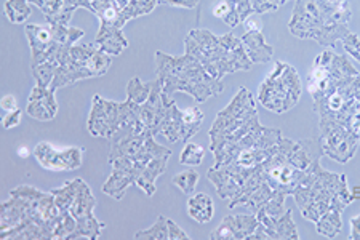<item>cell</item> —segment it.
I'll return each mask as SVG.
<instances>
[{
	"instance_id": "obj_2",
	"label": "cell",
	"mask_w": 360,
	"mask_h": 240,
	"mask_svg": "<svg viewBox=\"0 0 360 240\" xmlns=\"http://www.w3.org/2000/svg\"><path fill=\"white\" fill-rule=\"evenodd\" d=\"M155 79L165 95L172 96L175 91H184L193 96L195 103L207 101L224 90L223 82L213 79L189 53L172 56L164 51H155Z\"/></svg>"
},
{
	"instance_id": "obj_35",
	"label": "cell",
	"mask_w": 360,
	"mask_h": 240,
	"mask_svg": "<svg viewBox=\"0 0 360 240\" xmlns=\"http://www.w3.org/2000/svg\"><path fill=\"white\" fill-rule=\"evenodd\" d=\"M0 106H2L5 113H11V110L18 109V101H16V98L13 95H5L2 98V101H0Z\"/></svg>"
},
{
	"instance_id": "obj_6",
	"label": "cell",
	"mask_w": 360,
	"mask_h": 240,
	"mask_svg": "<svg viewBox=\"0 0 360 240\" xmlns=\"http://www.w3.org/2000/svg\"><path fill=\"white\" fill-rule=\"evenodd\" d=\"M303 84L300 74L288 63L277 61L274 71L263 80L258 90V101L276 114L288 113L298 104Z\"/></svg>"
},
{
	"instance_id": "obj_41",
	"label": "cell",
	"mask_w": 360,
	"mask_h": 240,
	"mask_svg": "<svg viewBox=\"0 0 360 240\" xmlns=\"http://www.w3.org/2000/svg\"><path fill=\"white\" fill-rule=\"evenodd\" d=\"M20 156H21V157H27V156H29V151L25 149V148H21V149H20Z\"/></svg>"
},
{
	"instance_id": "obj_39",
	"label": "cell",
	"mask_w": 360,
	"mask_h": 240,
	"mask_svg": "<svg viewBox=\"0 0 360 240\" xmlns=\"http://www.w3.org/2000/svg\"><path fill=\"white\" fill-rule=\"evenodd\" d=\"M228 13H229V5H228V2H226V0H224V2H221V4H218L217 7L213 8V15L217 16V18H219V20H223Z\"/></svg>"
},
{
	"instance_id": "obj_3",
	"label": "cell",
	"mask_w": 360,
	"mask_h": 240,
	"mask_svg": "<svg viewBox=\"0 0 360 240\" xmlns=\"http://www.w3.org/2000/svg\"><path fill=\"white\" fill-rule=\"evenodd\" d=\"M184 53L194 56L218 80L226 74L248 71L253 66L240 39L232 34L218 37L208 29H194L188 34L184 39Z\"/></svg>"
},
{
	"instance_id": "obj_22",
	"label": "cell",
	"mask_w": 360,
	"mask_h": 240,
	"mask_svg": "<svg viewBox=\"0 0 360 240\" xmlns=\"http://www.w3.org/2000/svg\"><path fill=\"white\" fill-rule=\"evenodd\" d=\"M293 212L292 208H287V212L283 213V216L278 220L272 231L269 232L271 239H285V240H298L300 234H298V227H296L295 221H293Z\"/></svg>"
},
{
	"instance_id": "obj_32",
	"label": "cell",
	"mask_w": 360,
	"mask_h": 240,
	"mask_svg": "<svg viewBox=\"0 0 360 240\" xmlns=\"http://www.w3.org/2000/svg\"><path fill=\"white\" fill-rule=\"evenodd\" d=\"M22 113L20 109L16 110H11V113H7V115H4L2 119V127L5 130H10V128H15L21 124V115Z\"/></svg>"
},
{
	"instance_id": "obj_28",
	"label": "cell",
	"mask_w": 360,
	"mask_h": 240,
	"mask_svg": "<svg viewBox=\"0 0 360 240\" xmlns=\"http://www.w3.org/2000/svg\"><path fill=\"white\" fill-rule=\"evenodd\" d=\"M199 173L195 170H186L173 177V184L186 196H193L197 184H199Z\"/></svg>"
},
{
	"instance_id": "obj_4",
	"label": "cell",
	"mask_w": 360,
	"mask_h": 240,
	"mask_svg": "<svg viewBox=\"0 0 360 240\" xmlns=\"http://www.w3.org/2000/svg\"><path fill=\"white\" fill-rule=\"evenodd\" d=\"M293 197L304 220L312 222H317L330 210L342 213V210L354 201L346 175L327 172L321 167V162L311 167L309 175Z\"/></svg>"
},
{
	"instance_id": "obj_14",
	"label": "cell",
	"mask_w": 360,
	"mask_h": 240,
	"mask_svg": "<svg viewBox=\"0 0 360 240\" xmlns=\"http://www.w3.org/2000/svg\"><path fill=\"white\" fill-rule=\"evenodd\" d=\"M26 113L32 119L40 122L53 120L58 114V103L55 98V90L44 89L36 85L27 98Z\"/></svg>"
},
{
	"instance_id": "obj_18",
	"label": "cell",
	"mask_w": 360,
	"mask_h": 240,
	"mask_svg": "<svg viewBox=\"0 0 360 240\" xmlns=\"http://www.w3.org/2000/svg\"><path fill=\"white\" fill-rule=\"evenodd\" d=\"M188 215L199 225H207L210 222L214 215V205L213 198L205 194V192H199L194 194L188 201Z\"/></svg>"
},
{
	"instance_id": "obj_42",
	"label": "cell",
	"mask_w": 360,
	"mask_h": 240,
	"mask_svg": "<svg viewBox=\"0 0 360 240\" xmlns=\"http://www.w3.org/2000/svg\"><path fill=\"white\" fill-rule=\"evenodd\" d=\"M327 2H330V4H335V5H340V4H345L346 0H327Z\"/></svg>"
},
{
	"instance_id": "obj_24",
	"label": "cell",
	"mask_w": 360,
	"mask_h": 240,
	"mask_svg": "<svg viewBox=\"0 0 360 240\" xmlns=\"http://www.w3.org/2000/svg\"><path fill=\"white\" fill-rule=\"evenodd\" d=\"M79 186H80V178H75L72 181H69V183H66L65 186L51 191V194L55 197V203L60 212H68V210L71 208L74 198L77 196Z\"/></svg>"
},
{
	"instance_id": "obj_12",
	"label": "cell",
	"mask_w": 360,
	"mask_h": 240,
	"mask_svg": "<svg viewBox=\"0 0 360 240\" xmlns=\"http://www.w3.org/2000/svg\"><path fill=\"white\" fill-rule=\"evenodd\" d=\"M25 31L32 53L31 66H37V64L49 61L50 58L56 53V50L60 49V45H63L58 42V40H55L53 31H51L50 25H26Z\"/></svg>"
},
{
	"instance_id": "obj_16",
	"label": "cell",
	"mask_w": 360,
	"mask_h": 240,
	"mask_svg": "<svg viewBox=\"0 0 360 240\" xmlns=\"http://www.w3.org/2000/svg\"><path fill=\"white\" fill-rule=\"evenodd\" d=\"M243 46L250 60L253 64H266L271 61L274 55V49L266 42V39L261 31H250L240 37Z\"/></svg>"
},
{
	"instance_id": "obj_21",
	"label": "cell",
	"mask_w": 360,
	"mask_h": 240,
	"mask_svg": "<svg viewBox=\"0 0 360 240\" xmlns=\"http://www.w3.org/2000/svg\"><path fill=\"white\" fill-rule=\"evenodd\" d=\"M203 122V113L199 106H189L183 109V133L181 141L188 143L194 134L200 130Z\"/></svg>"
},
{
	"instance_id": "obj_31",
	"label": "cell",
	"mask_w": 360,
	"mask_h": 240,
	"mask_svg": "<svg viewBox=\"0 0 360 240\" xmlns=\"http://www.w3.org/2000/svg\"><path fill=\"white\" fill-rule=\"evenodd\" d=\"M342 46H345V51L347 55H351L354 60L360 63V37L357 34H347V36L342 39Z\"/></svg>"
},
{
	"instance_id": "obj_20",
	"label": "cell",
	"mask_w": 360,
	"mask_h": 240,
	"mask_svg": "<svg viewBox=\"0 0 360 240\" xmlns=\"http://www.w3.org/2000/svg\"><path fill=\"white\" fill-rule=\"evenodd\" d=\"M341 229L342 220L341 212H338V210H330V212L322 215L316 222V231L327 239H335L341 232Z\"/></svg>"
},
{
	"instance_id": "obj_1",
	"label": "cell",
	"mask_w": 360,
	"mask_h": 240,
	"mask_svg": "<svg viewBox=\"0 0 360 240\" xmlns=\"http://www.w3.org/2000/svg\"><path fill=\"white\" fill-rule=\"evenodd\" d=\"M352 11L346 2L335 5L327 0H296L288 29L292 36L316 40L322 46H333L349 34Z\"/></svg>"
},
{
	"instance_id": "obj_34",
	"label": "cell",
	"mask_w": 360,
	"mask_h": 240,
	"mask_svg": "<svg viewBox=\"0 0 360 240\" xmlns=\"http://www.w3.org/2000/svg\"><path fill=\"white\" fill-rule=\"evenodd\" d=\"M90 4H91V13L100 16L106 8L117 5V0H90Z\"/></svg>"
},
{
	"instance_id": "obj_27",
	"label": "cell",
	"mask_w": 360,
	"mask_h": 240,
	"mask_svg": "<svg viewBox=\"0 0 360 240\" xmlns=\"http://www.w3.org/2000/svg\"><path fill=\"white\" fill-rule=\"evenodd\" d=\"M77 229V221H75L71 212H60L58 218L55 221V240L69 239V236Z\"/></svg>"
},
{
	"instance_id": "obj_5",
	"label": "cell",
	"mask_w": 360,
	"mask_h": 240,
	"mask_svg": "<svg viewBox=\"0 0 360 240\" xmlns=\"http://www.w3.org/2000/svg\"><path fill=\"white\" fill-rule=\"evenodd\" d=\"M259 124L257 103L252 91L245 87H240L237 95L221 113H218L213 125L208 132L210 137V151L219 152L228 146L234 144L245 137L248 132L257 128Z\"/></svg>"
},
{
	"instance_id": "obj_17",
	"label": "cell",
	"mask_w": 360,
	"mask_h": 240,
	"mask_svg": "<svg viewBox=\"0 0 360 240\" xmlns=\"http://www.w3.org/2000/svg\"><path fill=\"white\" fill-rule=\"evenodd\" d=\"M183 133V110L178 109L176 103L172 101L170 106L167 108V113L162 120L159 134H164L168 139V143H178L181 141Z\"/></svg>"
},
{
	"instance_id": "obj_7",
	"label": "cell",
	"mask_w": 360,
	"mask_h": 240,
	"mask_svg": "<svg viewBox=\"0 0 360 240\" xmlns=\"http://www.w3.org/2000/svg\"><path fill=\"white\" fill-rule=\"evenodd\" d=\"M139 120V104L127 99L124 103H115L104 99L100 95L93 96L86 128L91 137L111 139L120 128L136 124Z\"/></svg>"
},
{
	"instance_id": "obj_36",
	"label": "cell",
	"mask_w": 360,
	"mask_h": 240,
	"mask_svg": "<svg viewBox=\"0 0 360 240\" xmlns=\"http://www.w3.org/2000/svg\"><path fill=\"white\" fill-rule=\"evenodd\" d=\"M199 4V0H167L165 5H172V7H181V8H194Z\"/></svg>"
},
{
	"instance_id": "obj_8",
	"label": "cell",
	"mask_w": 360,
	"mask_h": 240,
	"mask_svg": "<svg viewBox=\"0 0 360 240\" xmlns=\"http://www.w3.org/2000/svg\"><path fill=\"white\" fill-rule=\"evenodd\" d=\"M95 205H96V198L91 194L90 186L86 184L84 179H80L77 196H75L71 208H69V212H71L75 221H77V229L69 236L68 240L100 239L106 225L101 221H98L95 218V215H93V208H95Z\"/></svg>"
},
{
	"instance_id": "obj_9",
	"label": "cell",
	"mask_w": 360,
	"mask_h": 240,
	"mask_svg": "<svg viewBox=\"0 0 360 240\" xmlns=\"http://www.w3.org/2000/svg\"><path fill=\"white\" fill-rule=\"evenodd\" d=\"M319 127H321L323 156L340 163H347L356 156L360 148V139L347 132L341 124L330 119H321Z\"/></svg>"
},
{
	"instance_id": "obj_19",
	"label": "cell",
	"mask_w": 360,
	"mask_h": 240,
	"mask_svg": "<svg viewBox=\"0 0 360 240\" xmlns=\"http://www.w3.org/2000/svg\"><path fill=\"white\" fill-rule=\"evenodd\" d=\"M158 5H159L158 0H131L125 8L120 10V16H119L120 27H124L127 21L135 20L138 16H143V15H149L150 11L158 7Z\"/></svg>"
},
{
	"instance_id": "obj_38",
	"label": "cell",
	"mask_w": 360,
	"mask_h": 240,
	"mask_svg": "<svg viewBox=\"0 0 360 240\" xmlns=\"http://www.w3.org/2000/svg\"><path fill=\"white\" fill-rule=\"evenodd\" d=\"M243 25H245L247 32H250V31H261V29H263V23L255 18V15L250 16L248 20H245V23H243Z\"/></svg>"
},
{
	"instance_id": "obj_13",
	"label": "cell",
	"mask_w": 360,
	"mask_h": 240,
	"mask_svg": "<svg viewBox=\"0 0 360 240\" xmlns=\"http://www.w3.org/2000/svg\"><path fill=\"white\" fill-rule=\"evenodd\" d=\"M259 227L257 216H226L221 225L210 234L212 240H247Z\"/></svg>"
},
{
	"instance_id": "obj_15",
	"label": "cell",
	"mask_w": 360,
	"mask_h": 240,
	"mask_svg": "<svg viewBox=\"0 0 360 240\" xmlns=\"http://www.w3.org/2000/svg\"><path fill=\"white\" fill-rule=\"evenodd\" d=\"M95 45L104 53L111 56H119L127 46H129V40L124 36V31L115 26L100 25V31L95 39Z\"/></svg>"
},
{
	"instance_id": "obj_29",
	"label": "cell",
	"mask_w": 360,
	"mask_h": 240,
	"mask_svg": "<svg viewBox=\"0 0 360 240\" xmlns=\"http://www.w3.org/2000/svg\"><path fill=\"white\" fill-rule=\"evenodd\" d=\"M203 157H205V148L197 143L188 141L184 146V149L181 151V156H179V162H181L183 165L199 167Z\"/></svg>"
},
{
	"instance_id": "obj_23",
	"label": "cell",
	"mask_w": 360,
	"mask_h": 240,
	"mask_svg": "<svg viewBox=\"0 0 360 240\" xmlns=\"http://www.w3.org/2000/svg\"><path fill=\"white\" fill-rule=\"evenodd\" d=\"M4 13L13 25H25L32 10L27 0H7L4 5Z\"/></svg>"
},
{
	"instance_id": "obj_26",
	"label": "cell",
	"mask_w": 360,
	"mask_h": 240,
	"mask_svg": "<svg viewBox=\"0 0 360 240\" xmlns=\"http://www.w3.org/2000/svg\"><path fill=\"white\" fill-rule=\"evenodd\" d=\"M135 239L138 240H168V220L165 216H159L158 221L154 222L149 229L138 231L135 234Z\"/></svg>"
},
{
	"instance_id": "obj_33",
	"label": "cell",
	"mask_w": 360,
	"mask_h": 240,
	"mask_svg": "<svg viewBox=\"0 0 360 240\" xmlns=\"http://www.w3.org/2000/svg\"><path fill=\"white\" fill-rule=\"evenodd\" d=\"M191 237L179 227L175 221L168 220V240H189Z\"/></svg>"
},
{
	"instance_id": "obj_10",
	"label": "cell",
	"mask_w": 360,
	"mask_h": 240,
	"mask_svg": "<svg viewBox=\"0 0 360 240\" xmlns=\"http://www.w3.org/2000/svg\"><path fill=\"white\" fill-rule=\"evenodd\" d=\"M34 157L39 165L50 170V172H71L82 165L84 160V148L77 146H69V148L58 149L50 143H40L34 149Z\"/></svg>"
},
{
	"instance_id": "obj_43",
	"label": "cell",
	"mask_w": 360,
	"mask_h": 240,
	"mask_svg": "<svg viewBox=\"0 0 360 240\" xmlns=\"http://www.w3.org/2000/svg\"><path fill=\"white\" fill-rule=\"evenodd\" d=\"M158 2H159V5H160V4H165L167 0H158Z\"/></svg>"
},
{
	"instance_id": "obj_37",
	"label": "cell",
	"mask_w": 360,
	"mask_h": 240,
	"mask_svg": "<svg viewBox=\"0 0 360 240\" xmlns=\"http://www.w3.org/2000/svg\"><path fill=\"white\" fill-rule=\"evenodd\" d=\"M349 225H351V239L360 240V215L352 216Z\"/></svg>"
},
{
	"instance_id": "obj_30",
	"label": "cell",
	"mask_w": 360,
	"mask_h": 240,
	"mask_svg": "<svg viewBox=\"0 0 360 240\" xmlns=\"http://www.w3.org/2000/svg\"><path fill=\"white\" fill-rule=\"evenodd\" d=\"M32 69V75L36 79L39 87H44V89H50L51 82H53L55 72H56V66L51 63H42L37 64V66H31Z\"/></svg>"
},
{
	"instance_id": "obj_11",
	"label": "cell",
	"mask_w": 360,
	"mask_h": 240,
	"mask_svg": "<svg viewBox=\"0 0 360 240\" xmlns=\"http://www.w3.org/2000/svg\"><path fill=\"white\" fill-rule=\"evenodd\" d=\"M226 2L229 5V13L224 16L223 23L229 27H236L240 23H245L250 16L278 10L288 0H226Z\"/></svg>"
},
{
	"instance_id": "obj_25",
	"label": "cell",
	"mask_w": 360,
	"mask_h": 240,
	"mask_svg": "<svg viewBox=\"0 0 360 240\" xmlns=\"http://www.w3.org/2000/svg\"><path fill=\"white\" fill-rule=\"evenodd\" d=\"M154 80L150 82H141L139 77H133L129 84H127V99L136 103V104H143L146 103V99L150 95V90H153Z\"/></svg>"
},
{
	"instance_id": "obj_40",
	"label": "cell",
	"mask_w": 360,
	"mask_h": 240,
	"mask_svg": "<svg viewBox=\"0 0 360 240\" xmlns=\"http://www.w3.org/2000/svg\"><path fill=\"white\" fill-rule=\"evenodd\" d=\"M268 239H271L269 236H268V232L264 231V227L259 225V227L257 231H255L252 236H250L247 240H268Z\"/></svg>"
}]
</instances>
